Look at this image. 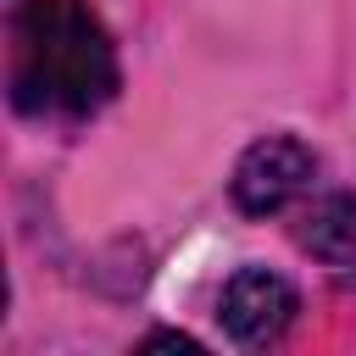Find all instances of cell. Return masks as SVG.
<instances>
[{
	"instance_id": "4",
	"label": "cell",
	"mask_w": 356,
	"mask_h": 356,
	"mask_svg": "<svg viewBox=\"0 0 356 356\" xmlns=\"http://www.w3.org/2000/svg\"><path fill=\"white\" fill-rule=\"evenodd\" d=\"M300 245L323 267H350L356 261V195H323L300 222Z\"/></svg>"
},
{
	"instance_id": "2",
	"label": "cell",
	"mask_w": 356,
	"mask_h": 356,
	"mask_svg": "<svg viewBox=\"0 0 356 356\" xmlns=\"http://www.w3.org/2000/svg\"><path fill=\"white\" fill-rule=\"evenodd\" d=\"M312 172H317V156H312L300 139L267 134V139H256V145L239 156V167H234V206L250 211V217L284 211V206L312 184Z\"/></svg>"
},
{
	"instance_id": "3",
	"label": "cell",
	"mask_w": 356,
	"mask_h": 356,
	"mask_svg": "<svg viewBox=\"0 0 356 356\" xmlns=\"http://www.w3.org/2000/svg\"><path fill=\"white\" fill-rule=\"evenodd\" d=\"M217 317L234 345H273L295 323V289H289V278H278L267 267H239L222 289Z\"/></svg>"
},
{
	"instance_id": "5",
	"label": "cell",
	"mask_w": 356,
	"mask_h": 356,
	"mask_svg": "<svg viewBox=\"0 0 356 356\" xmlns=\"http://www.w3.org/2000/svg\"><path fill=\"white\" fill-rule=\"evenodd\" d=\"M145 345H150V350H200V345H195L189 334H150Z\"/></svg>"
},
{
	"instance_id": "1",
	"label": "cell",
	"mask_w": 356,
	"mask_h": 356,
	"mask_svg": "<svg viewBox=\"0 0 356 356\" xmlns=\"http://www.w3.org/2000/svg\"><path fill=\"white\" fill-rule=\"evenodd\" d=\"M11 100L28 117H89L117 89V50L78 0H22L6 56Z\"/></svg>"
}]
</instances>
